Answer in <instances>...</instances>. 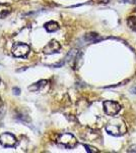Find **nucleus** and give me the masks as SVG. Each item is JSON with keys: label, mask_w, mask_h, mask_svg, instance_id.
I'll return each mask as SVG.
<instances>
[{"label": "nucleus", "mask_w": 136, "mask_h": 153, "mask_svg": "<svg viewBox=\"0 0 136 153\" xmlns=\"http://www.w3.org/2000/svg\"><path fill=\"white\" fill-rule=\"evenodd\" d=\"M106 131L108 134L118 137V136H122L127 133V126H126L124 120H120V118H116L106 126Z\"/></svg>", "instance_id": "obj_1"}, {"label": "nucleus", "mask_w": 136, "mask_h": 153, "mask_svg": "<svg viewBox=\"0 0 136 153\" xmlns=\"http://www.w3.org/2000/svg\"><path fill=\"white\" fill-rule=\"evenodd\" d=\"M12 55L15 57L19 58H26L29 53V46L28 44L21 43V42H17L14 43L11 49Z\"/></svg>", "instance_id": "obj_2"}, {"label": "nucleus", "mask_w": 136, "mask_h": 153, "mask_svg": "<svg viewBox=\"0 0 136 153\" xmlns=\"http://www.w3.org/2000/svg\"><path fill=\"white\" fill-rule=\"evenodd\" d=\"M57 141L66 148H74L77 145L76 138L70 133H62V134H60L58 136Z\"/></svg>", "instance_id": "obj_3"}, {"label": "nucleus", "mask_w": 136, "mask_h": 153, "mask_svg": "<svg viewBox=\"0 0 136 153\" xmlns=\"http://www.w3.org/2000/svg\"><path fill=\"white\" fill-rule=\"evenodd\" d=\"M103 106H104V111H105V113L110 115V117H114L117 113H119V111L121 110V105L119 103L112 100L104 101Z\"/></svg>", "instance_id": "obj_4"}, {"label": "nucleus", "mask_w": 136, "mask_h": 153, "mask_svg": "<svg viewBox=\"0 0 136 153\" xmlns=\"http://www.w3.org/2000/svg\"><path fill=\"white\" fill-rule=\"evenodd\" d=\"M17 143L15 136L11 133H3L0 135V144L3 147H14Z\"/></svg>", "instance_id": "obj_5"}, {"label": "nucleus", "mask_w": 136, "mask_h": 153, "mask_svg": "<svg viewBox=\"0 0 136 153\" xmlns=\"http://www.w3.org/2000/svg\"><path fill=\"white\" fill-rule=\"evenodd\" d=\"M61 49V45L58 41L56 40H51L48 44L43 48V53L44 54H54L58 53Z\"/></svg>", "instance_id": "obj_6"}, {"label": "nucleus", "mask_w": 136, "mask_h": 153, "mask_svg": "<svg viewBox=\"0 0 136 153\" xmlns=\"http://www.w3.org/2000/svg\"><path fill=\"white\" fill-rule=\"evenodd\" d=\"M11 11V6L8 3H0V18H5Z\"/></svg>", "instance_id": "obj_7"}, {"label": "nucleus", "mask_w": 136, "mask_h": 153, "mask_svg": "<svg viewBox=\"0 0 136 153\" xmlns=\"http://www.w3.org/2000/svg\"><path fill=\"white\" fill-rule=\"evenodd\" d=\"M44 28L47 32H50V33H53V32H56L59 30V25L58 23H56V22H48V23L45 24V26H44Z\"/></svg>", "instance_id": "obj_8"}, {"label": "nucleus", "mask_w": 136, "mask_h": 153, "mask_svg": "<svg viewBox=\"0 0 136 153\" xmlns=\"http://www.w3.org/2000/svg\"><path fill=\"white\" fill-rule=\"evenodd\" d=\"M47 84V81L46 80H41V81H39L38 83H35L33 84L32 86H29V91H38V90H40V89L43 87V86H45Z\"/></svg>", "instance_id": "obj_9"}, {"label": "nucleus", "mask_w": 136, "mask_h": 153, "mask_svg": "<svg viewBox=\"0 0 136 153\" xmlns=\"http://www.w3.org/2000/svg\"><path fill=\"white\" fill-rule=\"evenodd\" d=\"M127 25L129 26V28L133 31H136V16H129L127 19Z\"/></svg>", "instance_id": "obj_10"}, {"label": "nucleus", "mask_w": 136, "mask_h": 153, "mask_svg": "<svg viewBox=\"0 0 136 153\" xmlns=\"http://www.w3.org/2000/svg\"><path fill=\"white\" fill-rule=\"evenodd\" d=\"M85 39L90 42H96V41L101 40V38L96 35V34H87V35L85 37Z\"/></svg>", "instance_id": "obj_11"}, {"label": "nucleus", "mask_w": 136, "mask_h": 153, "mask_svg": "<svg viewBox=\"0 0 136 153\" xmlns=\"http://www.w3.org/2000/svg\"><path fill=\"white\" fill-rule=\"evenodd\" d=\"M85 148V150L87 151L88 153H95V152H99V150L96 149V147H93V146H90V145H87V144H85L83 145Z\"/></svg>", "instance_id": "obj_12"}, {"label": "nucleus", "mask_w": 136, "mask_h": 153, "mask_svg": "<svg viewBox=\"0 0 136 153\" xmlns=\"http://www.w3.org/2000/svg\"><path fill=\"white\" fill-rule=\"evenodd\" d=\"M12 90H13V94L14 95H19V94H21V89H19V88L14 87Z\"/></svg>", "instance_id": "obj_13"}, {"label": "nucleus", "mask_w": 136, "mask_h": 153, "mask_svg": "<svg viewBox=\"0 0 136 153\" xmlns=\"http://www.w3.org/2000/svg\"><path fill=\"white\" fill-rule=\"evenodd\" d=\"M127 152H136V145H133V146L128 148Z\"/></svg>", "instance_id": "obj_14"}, {"label": "nucleus", "mask_w": 136, "mask_h": 153, "mask_svg": "<svg viewBox=\"0 0 136 153\" xmlns=\"http://www.w3.org/2000/svg\"><path fill=\"white\" fill-rule=\"evenodd\" d=\"M129 0H123V2H128Z\"/></svg>", "instance_id": "obj_15"}, {"label": "nucleus", "mask_w": 136, "mask_h": 153, "mask_svg": "<svg viewBox=\"0 0 136 153\" xmlns=\"http://www.w3.org/2000/svg\"><path fill=\"white\" fill-rule=\"evenodd\" d=\"M14 1H17V0H14Z\"/></svg>", "instance_id": "obj_16"}]
</instances>
